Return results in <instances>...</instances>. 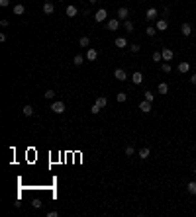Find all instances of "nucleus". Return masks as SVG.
Segmentation results:
<instances>
[{"instance_id":"1","label":"nucleus","mask_w":196,"mask_h":217,"mask_svg":"<svg viewBox=\"0 0 196 217\" xmlns=\"http://www.w3.org/2000/svg\"><path fill=\"white\" fill-rule=\"evenodd\" d=\"M157 18H159V10H157V8H149V10L145 12V20H147V22H155Z\"/></svg>"},{"instance_id":"2","label":"nucleus","mask_w":196,"mask_h":217,"mask_svg":"<svg viewBox=\"0 0 196 217\" xmlns=\"http://www.w3.org/2000/svg\"><path fill=\"white\" fill-rule=\"evenodd\" d=\"M51 112H53V114H63V112H65V102H61V100L53 102L51 104Z\"/></svg>"},{"instance_id":"3","label":"nucleus","mask_w":196,"mask_h":217,"mask_svg":"<svg viewBox=\"0 0 196 217\" xmlns=\"http://www.w3.org/2000/svg\"><path fill=\"white\" fill-rule=\"evenodd\" d=\"M86 61H90V63H92V61H96L98 59V51H96V49H94V47H88V51H86Z\"/></svg>"},{"instance_id":"4","label":"nucleus","mask_w":196,"mask_h":217,"mask_svg":"<svg viewBox=\"0 0 196 217\" xmlns=\"http://www.w3.org/2000/svg\"><path fill=\"white\" fill-rule=\"evenodd\" d=\"M161 53H163V59L169 61V63L174 59V51H173V49H169V47H163V51H161Z\"/></svg>"},{"instance_id":"5","label":"nucleus","mask_w":196,"mask_h":217,"mask_svg":"<svg viewBox=\"0 0 196 217\" xmlns=\"http://www.w3.org/2000/svg\"><path fill=\"white\" fill-rule=\"evenodd\" d=\"M106 28H108V30H110V31H116V30H118V28H120V20H118V18H112V20H108Z\"/></svg>"},{"instance_id":"6","label":"nucleus","mask_w":196,"mask_h":217,"mask_svg":"<svg viewBox=\"0 0 196 217\" xmlns=\"http://www.w3.org/2000/svg\"><path fill=\"white\" fill-rule=\"evenodd\" d=\"M114 78H116V80H120V82H124V80L128 78L126 70H124V69H116V70H114Z\"/></svg>"},{"instance_id":"7","label":"nucleus","mask_w":196,"mask_h":217,"mask_svg":"<svg viewBox=\"0 0 196 217\" xmlns=\"http://www.w3.org/2000/svg\"><path fill=\"white\" fill-rule=\"evenodd\" d=\"M128 16H130V8H128V6H122V8L118 10V20H124V22H126Z\"/></svg>"},{"instance_id":"8","label":"nucleus","mask_w":196,"mask_h":217,"mask_svg":"<svg viewBox=\"0 0 196 217\" xmlns=\"http://www.w3.org/2000/svg\"><path fill=\"white\" fill-rule=\"evenodd\" d=\"M181 33H182V35H184V37L192 35V26H190L188 22H184V24H182V26H181Z\"/></svg>"},{"instance_id":"9","label":"nucleus","mask_w":196,"mask_h":217,"mask_svg":"<svg viewBox=\"0 0 196 217\" xmlns=\"http://www.w3.org/2000/svg\"><path fill=\"white\" fill-rule=\"evenodd\" d=\"M131 82H133V84H137V86H139L141 82H143V73H139V70H135V73L131 74Z\"/></svg>"},{"instance_id":"10","label":"nucleus","mask_w":196,"mask_h":217,"mask_svg":"<svg viewBox=\"0 0 196 217\" xmlns=\"http://www.w3.org/2000/svg\"><path fill=\"white\" fill-rule=\"evenodd\" d=\"M106 16H108L106 8H100L96 14H94V20H96V22H104V20H106Z\"/></svg>"},{"instance_id":"11","label":"nucleus","mask_w":196,"mask_h":217,"mask_svg":"<svg viewBox=\"0 0 196 217\" xmlns=\"http://www.w3.org/2000/svg\"><path fill=\"white\" fill-rule=\"evenodd\" d=\"M155 28H157L159 31H165L167 28H169V22H167L165 18H159V20H157V24H155Z\"/></svg>"},{"instance_id":"12","label":"nucleus","mask_w":196,"mask_h":217,"mask_svg":"<svg viewBox=\"0 0 196 217\" xmlns=\"http://www.w3.org/2000/svg\"><path fill=\"white\" fill-rule=\"evenodd\" d=\"M139 110L143 112V114H149V112L153 110V106H151V102H147V100H143V102L139 104Z\"/></svg>"},{"instance_id":"13","label":"nucleus","mask_w":196,"mask_h":217,"mask_svg":"<svg viewBox=\"0 0 196 217\" xmlns=\"http://www.w3.org/2000/svg\"><path fill=\"white\" fill-rule=\"evenodd\" d=\"M116 47H120V49H124V47H128V39L126 37H116Z\"/></svg>"},{"instance_id":"14","label":"nucleus","mask_w":196,"mask_h":217,"mask_svg":"<svg viewBox=\"0 0 196 217\" xmlns=\"http://www.w3.org/2000/svg\"><path fill=\"white\" fill-rule=\"evenodd\" d=\"M149 147H143V149H139V153H137V157L141 158V160H145V158H149Z\"/></svg>"},{"instance_id":"15","label":"nucleus","mask_w":196,"mask_h":217,"mask_svg":"<svg viewBox=\"0 0 196 217\" xmlns=\"http://www.w3.org/2000/svg\"><path fill=\"white\" fill-rule=\"evenodd\" d=\"M65 14L69 16V18H75V16L78 14V10H77V6H67V10H65Z\"/></svg>"},{"instance_id":"16","label":"nucleus","mask_w":196,"mask_h":217,"mask_svg":"<svg viewBox=\"0 0 196 217\" xmlns=\"http://www.w3.org/2000/svg\"><path fill=\"white\" fill-rule=\"evenodd\" d=\"M22 114L26 115V118H30V115H33V114H35V110H33V108L30 106V104H28V106H24V108H22Z\"/></svg>"},{"instance_id":"17","label":"nucleus","mask_w":196,"mask_h":217,"mask_svg":"<svg viewBox=\"0 0 196 217\" xmlns=\"http://www.w3.org/2000/svg\"><path fill=\"white\" fill-rule=\"evenodd\" d=\"M43 12H45V14H53V12H55L53 2H45V4H43Z\"/></svg>"},{"instance_id":"18","label":"nucleus","mask_w":196,"mask_h":217,"mask_svg":"<svg viewBox=\"0 0 196 217\" xmlns=\"http://www.w3.org/2000/svg\"><path fill=\"white\" fill-rule=\"evenodd\" d=\"M186 190H188V194H192V196H196V180H192V182H188V184H186Z\"/></svg>"},{"instance_id":"19","label":"nucleus","mask_w":196,"mask_h":217,"mask_svg":"<svg viewBox=\"0 0 196 217\" xmlns=\"http://www.w3.org/2000/svg\"><path fill=\"white\" fill-rule=\"evenodd\" d=\"M177 69H178V73H188V70H190V65H188V63H178Z\"/></svg>"},{"instance_id":"20","label":"nucleus","mask_w":196,"mask_h":217,"mask_svg":"<svg viewBox=\"0 0 196 217\" xmlns=\"http://www.w3.org/2000/svg\"><path fill=\"white\" fill-rule=\"evenodd\" d=\"M24 12H26V8H24V4H16V6H14V14H16V16H22Z\"/></svg>"},{"instance_id":"21","label":"nucleus","mask_w":196,"mask_h":217,"mask_svg":"<svg viewBox=\"0 0 196 217\" xmlns=\"http://www.w3.org/2000/svg\"><path fill=\"white\" fill-rule=\"evenodd\" d=\"M157 90H159V94H167L169 92V84H167V82H161V84L157 86Z\"/></svg>"},{"instance_id":"22","label":"nucleus","mask_w":196,"mask_h":217,"mask_svg":"<svg viewBox=\"0 0 196 217\" xmlns=\"http://www.w3.org/2000/svg\"><path fill=\"white\" fill-rule=\"evenodd\" d=\"M85 59H86V57H82V55H75V59H73L75 66H81L82 63H85Z\"/></svg>"},{"instance_id":"23","label":"nucleus","mask_w":196,"mask_h":217,"mask_svg":"<svg viewBox=\"0 0 196 217\" xmlns=\"http://www.w3.org/2000/svg\"><path fill=\"white\" fill-rule=\"evenodd\" d=\"M96 104L100 108H106V104H108V100H106V96H98L96 98Z\"/></svg>"},{"instance_id":"24","label":"nucleus","mask_w":196,"mask_h":217,"mask_svg":"<svg viewBox=\"0 0 196 217\" xmlns=\"http://www.w3.org/2000/svg\"><path fill=\"white\" fill-rule=\"evenodd\" d=\"M124 30H126V31H133V22H131V20H126V22H124Z\"/></svg>"},{"instance_id":"25","label":"nucleus","mask_w":196,"mask_h":217,"mask_svg":"<svg viewBox=\"0 0 196 217\" xmlns=\"http://www.w3.org/2000/svg\"><path fill=\"white\" fill-rule=\"evenodd\" d=\"M78 45H81V47H88L90 45V37H81V39H78Z\"/></svg>"},{"instance_id":"26","label":"nucleus","mask_w":196,"mask_h":217,"mask_svg":"<svg viewBox=\"0 0 196 217\" xmlns=\"http://www.w3.org/2000/svg\"><path fill=\"white\" fill-rule=\"evenodd\" d=\"M161 70H163V73H171V70H173V66H171V63H169V61H165L163 65H161Z\"/></svg>"},{"instance_id":"27","label":"nucleus","mask_w":196,"mask_h":217,"mask_svg":"<svg viewBox=\"0 0 196 217\" xmlns=\"http://www.w3.org/2000/svg\"><path fill=\"white\" fill-rule=\"evenodd\" d=\"M116 100H118L120 104L126 102V100H128V94H126V92H118V94H116Z\"/></svg>"},{"instance_id":"28","label":"nucleus","mask_w":196,"mask_h":217,"mask_svg":"<svg viewBox=\"0 0 196 217\" xmlns=\"http://www.w3.org/2000/svg\"><path fill=\"white\" fill-rule=\"evenodd\" d=\"M43 96H45L47 100H53V98H55V90H53V88H49V90H47V92H45Z\"/></svg>"},{"instance_id":"29","label":"nucleus","mask_w":196,"mask_h":217,"mask_svg":"<svg viewBox=\"0 0 196 217\" xmlns=\"http://www.w3.org/2000/svg\"><path fill=\"white\" fill-rule=\"evenodd\" d=\"M133 155H135V149H133L131 145H128L126 147V157H133Z\"/></svg>"},{"instance_id":"30","label":"nucleus","mask_w":196,"mask_h":217,"mask_svg":"<svg viewBox=\"0 0 196 217\" xmlns=\"http://www.w3.org/2000/svg\"><path fill=\"white\" fill-rule=\"evenodd\" d=\"M155 31H157V28L155 26H147V30H145V33H147V35H155Z\"/></svg>"},{"instance_id":"31","label":"nucleus","mask_w":196,"mask_h":217,"mask_svg":"<svg viewBox=\"0 0 196 217\" xmlns=\"http://www.w3.org/2000/svg\"><path fill=\"white\" fill-rule=\"evenodd\" d=\"M100 112H102V108H100L98 104H94V106L90 108V114H94V115H96V114H100Z\"/></svg>"},{"instance_id":"32","label":"nucleus","mask_w":196,"mask_h":217,"mask_svg":"<svg viewBox=\"0 0 196 217\" xmlns=\"http://www.w3.org/2000/svg\"><path fill=\"white\" fill-rule=\"evenodd\" d=\"M145 100H147V102H153V100H155V94H153L151 90H147V92H145Z\"/></svg>"},{"instance_id":"33","label":"nucleus","mask_w":196,"mask_h":217,"mask_svg":"<svg viewBox=\"0 0 196 217\" xmlns=\"http://www.w3.org/2000/svg\"><path fill=\"white\" fill-rule=\"evenodd\" d=\"M161 59H163V53H161V51H155V53H153V61L159 63Z\"/></svg>"},{"instance_id":"34","label":"nucleus","mask_w":196,"mask_h":217,"mask_svg":"<svg viewBox=\"0 0 196 217\" xmlns=\"http://www.w3.org/2000/svg\"><path fill=\"white\" fill-rule=\"evenodd\" d=\"M32 206L35 207V209H39V207H41V199H39V198H35V199L32 202Z\"/></svg>"},{"instance_id":"35","label":"nucleus","mask_w":196,"mask_h":217,"mask_svg":"<svg viewBox=\"0 0 196 217\" xmlns=\"http://www.w3.org/2000/svg\"><path fill=\"white\" fill-rule=\"evenodd\" d=\"M139 49H141V47H139V45H137V43L130 45V51H131V53H139Z\"/></svg>"},{"instance_id":"36","label":"nucleus","mask_w":196,"mask_h":217,"mask_svg":"<svg viewBox=\"0 0 196 217\" xmlns=\"http://www.w3.org/2000/svg\"><path fill=\"white\" fill-rule=\"evenodd\" d=\"M0 6H2V8H6V6H10V0H0Z\"/></svg>"},{"instance_id":"37","label":"nucleus","mask_w":196,"mask_h":217,"mask_svg":"<svg viewBox=\"0 0 196 217\" xmlns=\"http://www.w3.org/2000/svg\"><path fill=\"white\" fill-rule=\"evenodd\" d=\"M161 14H163V18H165V16H169V6H165L163 10H161Z\"/></svg>"},{"instance_id":"38","label":"nucleus","mask_w":196,"mask_h":217,"mask_svg":"<svg viewBox=\"0 0 196 217\" xmlns=\"http://www.w3.org/2000/svg\"><path fill=\"white\" fill-rule=\"evenodd\" d=\"M8 24H10V22H8V20H0V26H2V28H6Z\"/></svg>"},{"instance_id":"39","label":"nucleus","mask_w":196,"mask_h":217,"mask_svg":"<svg viewBox=\"0 0 196 217\" xmlns=\"http://www.w3.org/2000/svg\"><path fill=\"white\" fill-rule=\"evenodd\" d=\"M190 82H192V84H196V74H192V76H190Z\"/></svg>"},{"instance_id":"40","label":"nucleus","mask_w":196,"mask_h":217,"mask_svg":"<svg viewBox=\"0 0 196 217\" xmlns=\"http://www.w3.org/2000/svg\"><path fill=\"white\" fill-rule=\"evenodd\" d=\"M94 2H98V0H90V4H94Z\"/></svg>"},{"instance_id":"41","label":"nucleus","mask_w":196,"mask_h":217,"mask_svg":"<svg viewBox=\"0 0 196 217\" xmlns=\"http://www.w3.org/2000/svg\"><path fill=\"white\" fill-rule=\"evenodd\" d=\"M194 174H196V168H194Z\"/></svg>"}]
</instances>
